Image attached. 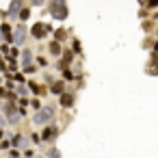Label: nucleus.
<instances>
[{"instance_id":"1","label":"nucleus","mask_w":158,"mask_h":158,"mask_svg":"<svg viewBox=\"0 0 158 158\" xmlns=\"http://www.w3.org/2000/svg\"><path fill=\"white\" fill-rule=\"evenodd\" d=\"M50 11H52V18L65 20V18H67V5H65V0H52Z\"/></svg>"},{"instance_id":"2","label":"nucleus","mask_w":158,"mask_h":158,"mask_svg":"<svg viewBox=\"0 0 158 158\" xmlns=\"http://www.w3.org/2000/svg\"><path fill=\"white\" fill-rule=\"evenodd\" d=\"M24 41H26V26L20 24V26L15 28V33H13V44H15V46H22Z\"/></svg>"},{"instance_id":"3","label":"nucleus","mask_w":158,"mask_h":158,"mask_svg":"<svg viewBox=\"0 0 158 158\" xmlns=\"http://www.w3.org/2000/svg\"><path fill=\"white\" fill-rule=\"evenodd\" d=\"M50 117H52V108L46 106L44 110H39V113L33 117V121H35V123H46V121H50Z\"/></svg>"},{"instance_id":"4","label":"nucleus","mask_w":158,"mask_h":158,"mask_svg":"<svg viewBox=\"0 0 158 158\" xmlns=\"http://www.w3.org/2000/svg\"><path fill=\"white\" fill-rule=\"evenodd\" d=\"M50 31V26H46V24H35L33 26V35L37 37V39H44V35Z\"/></svg>"},{"instance_id":"5","label":"nucleus","mask_w":158,"mask_h":158,"mask_svg":"<svg viewBox=\"0 0 158 158\" xmlns=\"http://www.w3.org/2000/svg\"><path fill=\"white\" fill-rule=\"evenodd\" d=\"M56 134H59V130H56L54 126H48V128L44 130V134H41V139H44V141H52V139H54Z\"/></svg>"},{"instance_id":"6","label":"nucleus","mask_w":158,"mask_h":158,"mask_svg":"<svg viewBox=\"0 0 158 158\" xmlns=\"http://www.w3.org/2000/svg\"><path fill=\"white\" fill-rule=\"evenodd\" d=\"M63 89H65V85H63V82H54V85H52V89H50V93L61 95V93H63Z\"/></svg>"},{"instance_id":"7","label":"nucleus","mask_w":158,"mask_h":158,"mask_svg":"<svg viewBox=\"0 0 158 158\" xmlns=\"http://www.w3.org/2000/svg\"><path fill=\"white\" fill-rule=\"evenodd\" d=\"M18 11H20V0H13V5H11V9H9V18H13Z\"/></svg>"},{"instance_id":"8","label":"nucleus","mask_w":158,"mask_h":158,"mask_svg":"<svg viewBox=\"0 0 158 158\" xmlns=\"http://www.w3.org/2000/svg\"><path fill=\"white\" fill-rule=\"evenodd\" d=\"M69 104H72V95L63 93V95H61V106H69Z\"/></svg>"},{"instance_id":"9","label":"nucleus","mask_w":158,"mask_h":158,"mask_svg":"<svg viewBox=\"0 0 158 158\" xmlns=\"http://www.w3.org/2000/svg\"><path fill=\"white\" fill-rule=\"evenodd\" d=\"M31 89H33V93H35V95H41V93H44V91H41V87H39V85H35V82H31Z\"/></svg>"},{"instance_id":"10","label":"nucleus","mask_w":158,"mask_h":158,"mask_svg":"<svg viewBox=\"0 0 158 158\" xmlns=\"http://www.w3.org/2000/svg\"><path fill=\"white\" fill-rule=\"evenodd\" d=\"M145 2V7H149V9H156L158 7V0H143Z\"/></svg>"},{"instance_id":"11","label":"nucleus","mask_w":158,"mask_h":158,"mask_svg":"<svg viewBox=\"0 0 158 158\" xmlns=\"http://www.w3.org/2000/svg\"><path fill=\"white\" fill-rule=\"evenodd\" d=\"M22 56H24V65H26V67H31V52H24Z\"/></svg>"},{"instance_id":"12","label":"nucleus","mask_w":158,"mask_h":158,"mask_svg":"<svg viewBox=\"0 0 158 158\" xmlns=\"http://www.w3.org/2000/svg\"><path fill=\"white\" fill-rule=\"evenodd\" d=\"M63 78H65V80H74V74H72L69 69H65V72H63Z\"/></svg>"},{"instance_id":"13","label":"nucleus","mask_w":158,"mask_h":158,"mask_svg":"<svg viewBox=\"0 0 158 158\" xmlns=\"http://www.w3.org/2000/svg\"><path fill=\"white\" fill-rule=\"evenodd\" d=\"M50 50H52L54 54H59V52H61V48H59V44H50Z\"/></svg>"},{"instance_id":"14","label":"nucleus","mask_w":158,"mask_h":158,"mask_svg":"<svg viewBox=\"0 0 158 158\" xmlns=\"http://www.w3.org/2000/svg\"><path fill=\"white\" fill-rule=\"evenodd\" d=\"M48 156H52V158H61V154H59V152H56V149H54V147H52V149H50V152H48Z\"/></svg>"},{"instance_id":"15","label":"nucleus","mask_w":158,"mask_h":158,"mask_svg":"<svg viewBox=\"0 0 158 158\" xmlns=\"http://www.w3.org/2000/svg\"><path fill=\"white\" fill-rule=\"evenodd\" d=\"M11 143H15V145H24V143H22V136H20V134H18V136H13V141H11Z\"/></svg>"},{"instance_id":"16","label":"nucleus","mask_w":158,"mask_h":158,"mask_svg":"<svg viewBox=\"0 0 158 158\" xmlns=\"http://www.w3.org/2000/svg\"><path fill=\"white\" fill-rule=\"evenodd\" d=\"M20 18H22V20H28V9H24V11H20Z\"/></svg>"},{"instance_id":"17","label":"nucleus","mask_w":158,"mask_h":158,"mask_svg":"<svg viewBox=\"0 0 158 158\" xmlns=\"http://www.w3.org/2000/svg\"><path fill=\"white\" fill-rule=\"evenodd\" d=\"M33 108H35V110H39V108H41V104H39V100H33Z\"/></svg>"},{"instance_id":"18","label":"nucleus","mask_w":158,"mask_h":158,"mask_svg":"<svg viewBox=\"0 0 158 158\" xmlns=\"http://www.w3.org/2000/svg\"><path fill=\"white\" fill-rule=\"evenodd\" d=\"M9 145H11V143H9V141H2V143H0V149H7V147H9Z\"/></svg>"},{"instance_id":"19","label":"nucleus","mask_w":158,"mask_h":158,"mask_svg":"<svg viewBox=\"0 0 158 158\" xmlns=\"http://www.w3.org/2000/svg\"><path fill=\"white\" fill-rule=\"evenodd\" d=\"M154 52H156V54H158V41H156V44H154Z\"/></svg>"},{"instance_id":"20","label":"nucleus","mask_w":158,"mask_h":158,"mask_svg":"<svg viewBox=\"0 0 158 158\" xmlns=\"http://www.w3.org/2000/svg\"><path fill=\"white\" fill-rule=\"evenodd\" d=\"M33 2H35V5H41V2H44V0H33Z\"/></svg>"}]
</instances>
